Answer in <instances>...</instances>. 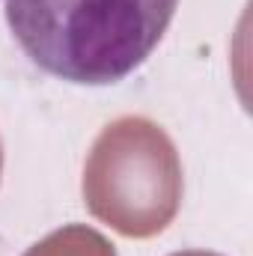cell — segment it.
Returning <instances> with one entry per match:
<instances>
[{"label": "cell", "instance_id": "277c9868", "mask_svg": "<svg viewBox=\"0 0 253 256\" xmlns=\"http://www.w3.org/2000/svg\"><path fill=\"white\" fill-rule=\"evenodd\" d=\"M179 256H212V254H179Z\"/></svg>", "mask_w": 253, "mask_h": 256}, {"label": "cell", "instance_id": "7a4b0ae2", "mask_svg": "<svg viewBox=\"0 0 253 256\" xmlns=\"http://www.w3.org/2000/svg\"><path fill=\"white\" fill-rule=\"evenodd\" d=\"M182 170L167 134L146 120H120L98 137L84 194L102 220L126 236H152L179 206Z\"/></svg>", "mask_w": 253, "mask_h": 256}, {"label": "cell", "instance_id": "6da1fadb", "mask_svg": "<svg viewBox=\"0 0 253 256\" xmlns=\"http://www.w3.org/2000/svg\"><path fill=\"white\" fill-rule=\"evenodd\" d=\"M176 0H6L21 51L54 78L108 86L161 42Z\"/></svg>", "mask_w": 253, "mask_h": 256}, {"label": "cell", "instance_id": "3957f363", "mask_svg": "<svg viewBox=\"0 0 253 256\" xmlns=\"http://www.w3.org/2000/svg\"><path fill=\"white\" fill-rule=\"evenodd\" d=\"M27 256H114L108 242L90 230H66L54 232L48 242L36 244Z\"/></svg>", "mask_w": 253, "mask_h": 256}]
</instances>
